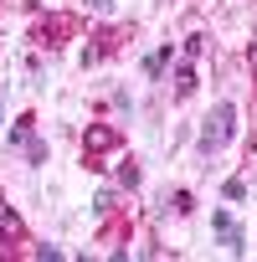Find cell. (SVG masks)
<instances>
[{
  "mask_svg": "<svg viewBox=\"0 0 257 262\" xmlns=\"http://www.w3.org/2000/svg\"><path fill=\"white\" fill-rule=\"evenodd\" d=\"M216 236H221V247H226L231 257H242V252H247V236H242V226H237V221H231V226H221Z\"/></svg>",
  "mask_w": 257,
  "mask_h": 262,
  "instance_id": "obj_4",
  "label": "cell"
},
{
  "mask_svg": "<svg viewBox=\"0 0 257 262\" xmlns=\"http://www.w3.org/2000/svg\"><path fill=\"white\" fill-rule=\"evenodd\" d=\"M118 180L134 190V185H139V165H134V160H118Z\"/></svg>",
  "mask_w": 257,
  "mask_h": 262,
  "instance_id": "obj_8",
  "label": "cell"
},
{
  "mask_svg": "<svg viewBox=\"0 0 257 262\" xmlns=\"http://www.w3.org/2000/svg\"><path fill=\"white\" fill-rule=\"evenodd\" d=\"M31 139H36V134H31V118H21L11 134H6V144H11V149H31Z\"/></svg>",
  "mask_w": 257,
  "mask_h": 262,
  "instance_id": "obj_5",
  "label": "cell"
},
{
  "mask_svg": "<svg viewBox=\"0 0 257 262\" xmlns=\"http://www.w3.org/2000/svg\"><path fill=\"white\" fill-rule=\"evenodd\" d=\"M221 195H226V201H247V180H226Z\"/></svg>",
  "mask_w": 257,
  "mask_h": 262,
  "instance_id": "obj_9",
  "label": "cell"
},
{
  "mask_svg": "<svg viewBox=\"0 0 257 262\" xmlns=\"http://www.w3.org/2000/svg\"><path fill=\"white\" fill-rule=\"evenodd\" d=\"M0 236H21V216L11 206H0Z\"/></svg>",
  "mask_w": 257,
  "mask_h": 262,
  "instance_id": "obj_7",
  "label": "cell"
},
{
  "mask_svg": "<svg viewBox=\"0 0 257 262\" xmlns=\"http://www.w3.org/2000/svg\"><path fill=\"white\" fill-rule=\"evenodd\" d=\"M201 52H206V36H185V57H190V62H196V57H201Z\"/></svg>",
  "mask_w": 257,
  "mask_h": 262,
  "instance_id": "obj_11",
  "label": "cell"
},
{
  "mask_svg": "<svg viewBox=\"0 0 257 262\" xmlns=\"http://www.w3.org/2000/svg\"><path fill=\"white\" fill-rule=\"evenodd\" d=\"M170 57H175L170 47H160V52H149V57H144V72H149V77H165V67H170Z\"/></svg>",
  "mask_w": 257,
  "mask_h": 262,
  "instance_id": "obj_6",
  "label": "cell"
},
{
  "mask_svg": "<svg viewBox=\"0 0 257 262\" xmlns=\"http://www.w3.org/2000/svg\"><path fill=\"white\" fill-rule=\"evenodd\" d=\"M93 211L108 216V211H113V190H98V195H93Z\"/></svg>",
  "mask_w": 257,
  "mask_h": 262,
  "instance_id": "obj_10",
  "label": "cell"
},
{
  "mask_svg": "<svg viewBox=\"0 0 257 262\" xmlns=\"http://www.w3.org/2000/svg\"><path fill=\"white\" fill-rule=\"evenodd\" d=\"M175 93H180V98H190V93H196V62H190V57L175 67Z\"/></svg>",
  "mask_w": 257,
  "mask_h": 262,
  "instance_id": "obj_3",
  "label": "cell"
},
{
  "mask_svg": "<svg viewBox=\"0 0 257 262\" xmlns=\"http://www.w3.org/2000/svg\"><path fill=\"white\" fill-rule=\"evenodd\" d=\"M231 134H237V103H216V108H211V118L201 123V139H196V149L211 160L221 144H231Z\"/></svg>",
  "mask_w": 257,
  "mask_h": 262,
  "instance_id": "obj_1",
  "label": "cell"
},
{
  "mask_svg": "<svg viewBox=\"0 0 257 262\" xmlns=\"http://www.w3.org/2000/svg\"><path fill=\"white\" fill-rule=\"evenodd\" d=\"M0 123H6V103H0Z\"/></svg>",
  "mask_w": 257,
  "mask_h": 262,
  "instance_id": "obj_12",
  "label": "cell"
},
{
  "mask_svg": "<svg viewBox=\"0 0 257 262\" xmlns=\"http://www.w3.org/2000/svg\"><path fill=\"white\" fill-rule=\"evenodd\" d=\"M82 149H88V165H93L98 155H108V149H118V128H108V123H98V128H88V139H82Z\"/></svg>",
  "mask_w": 257,
  "mask_h": 262,
  "instance_id": "obj_2",
  "label": "cell"
}]
</instances>
